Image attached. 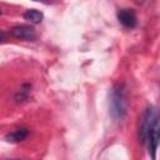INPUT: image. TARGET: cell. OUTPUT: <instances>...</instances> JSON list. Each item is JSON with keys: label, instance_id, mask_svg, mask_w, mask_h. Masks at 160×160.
Here are the masks:
<instances>
[{"label": "cell", "instance_id": "cell-1", "mask_svg": "<svg viewBox=\"0 0 160 160\" xmlns=\"http://www.w3.org/2000/svg\"><path fill=\"white\" fill-rule=\"evenodd\" d=\"M128 111L126 89L122 84H118L112 88L110 96V112L115 120H121Z\"/></svg>", "mask_w": 160, "mask_h": 160}, {"label": "cell", "instance_id": "cell-2", "mask_svg": "<svg viewBox=\"0 0 160 160\" xmlns=\"http://www.w3.org/2000/svg\"><path fill=\"white\" fill-rule=\"evenodd\" d=\"M159 125V116H158V111L154 109V108H148L144 116H142V120L140 122V128H139V136L141 139V141L144 142L145 138L149 135V132Z\"/></svg>", "mask_w": 160, "mask_h": 160}, {"label": "cell", "instance_id": "cell-3", "mask_svg": "<svg viewBox=\"0 0 160 160\" xmlns=\"http://www.w3.org/2000/svg\"><path fill=\"white\" fill-rule=\"evenodd\" d=\"M10 35L12 38H16L20 40H32L36 36L34 28L29 26V25H16V26L11 28Z\"/></svg>", "mask_w": 160, "mask_h": 160}, {"label": "cell", "instance_id": "cell-4", "mask_svg": "<svg viewBox=\"0 0 160 160\" xmlns=\"http://www.w3.org/2000/svg\"><path fill=\"white\" fill-rule=\"evenodd\" d=\"M118 19L126 28H134L136 25V16L129 9H121L118 12Z\"/></svg>", "mask_w": 160, "mask_h": 160}, {"label": "cell", "instance_id": "cell-5", "mask_svg": "<svg viewBox=\"0 0 160 160\" xmlns=\"http://www.w3.org/2000/svg\"><path fill=\"white\" fill-rule=\"evenodd\" d=\"M28 135H29V130L26 128H19V129H15L9 135H6L5 139L9 142H19V141L25 140L28 138Z\"/></svg>", "mask_w": 160, "mask_h": 160}, {"label": "cell", "instance_id": "cell-6", "mask_svg": "<svg viewBox=\"0 0 160 160\" xmlns=\"http://www.w3.org/2000/svg\"><path fill=\"white\" fill-rule=\"evenodd\" d=\"M42 18H44L42 12L39 11V10H35V9H30V10H26L24 12V19L28 20V21H30V22H32V24L41 22Z\"/></svg>", "mask_w": 160, "mask_h": 160}, {"label": "cell", "instance_id": "cell-7", "mask_svg": "<svg viewBox=\"0 0 160 160\" xmlns=\"http://www.w3.org/2000/svg\"><path fill=\"white\" fill-rule=\"evenodd\" d=\"M5 38H6V35H5V32L0 30V42H1V41H4V40H5Z\"/></svg>", "mask_w": 160, "mask_h": 160}]
</instances>
